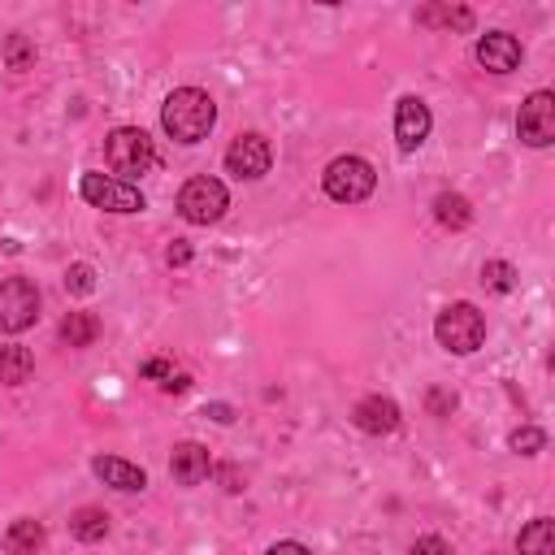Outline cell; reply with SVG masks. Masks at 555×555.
<instances>
[{
  "label": "cell",
  "mask_w": 555,
  "mask_h": 555,
  "mask_svg": "<svg viewBox=\"0 0 555 555\" xmlns=\"http://www.w3.org/2000/svg\"><path fill=\"white\" fill-rule=\"evenodd\" d=\"M204 416H212V421L230 425V421H234V408H230V403H208V408H204Z\"/></svg>",
  "instance_id": "30"
},
{
  "label": "cell",
  "mask_w": 555,
  "mask_h": 555,
  "mask_svg": "<svg viewBox=\"0 0 555 555\" xmlns=\"http://www.w3.org/2000/svg\"><path fill=\"white\" fill-rule=\"evenodd\" d=\"M225 208H230L225 182H217V178H208V173L191 178V182L178 191V212H182L191 225H212V221H221Z\"/></svg>",
  "instance_id": "6"
},
{
  "label": "cell",
  "mask_w": 555,
  "mask_h": 555,
  "mask_svg": "<svg viewBox=\"0 0 555 555\" xmlns=\"http://www.w3.org/2000/svg\"><path fill=\"white\" fill-rule=\"evenodd\" d=\"M520 56H525V48H520V39L507 35V30H486V35L477 39V65L490 69V74H512V69L520 65Z\"/></svg>",
  "instance_id": "11"
},
{
  "label": "cell",
  "mask_w": 555,
  "mask_h": 555,
  "mask_svg": "<svg viewBox=\"0 0 555 555\" xmlns=\"http://www.w3.org/2000/svg\"><path fill=\"white\" fill-rule=\"evenodd\" d=\"M434 338L451 356H468V351H477L486 343V317L473 304H464V299L460 304H447L438 312V321H434Z\"/></svg>",
  "instance_id": "2"
},
{
  "label": "cell",
  "mask_w": 555,
  "mask_h": 555,
  "mask_svg": "<svg viewBox=\"0 0 555 555\" xmlns=\"http://www.w3.org/2000/svg\"><path fill=\"white\" fill-rule=\"evenodd\" d=\"M516 134H520V143H529V147H551V143H555V95H551V91H533V95L520 104Z\"/></svg>",
  "instance_id": "9"
},
{
  "label": "cell",
  "mask_w": 555,
  "mask_h": 555,
  "mask_svg": "<svg viewBox=\"0 0 555 555\" xmlns=\"http://www.w3.org/2000/svg\"><path fill=\"white\" fill-rule=\"evenodd\" d=\"M212 121H217V104H212L208 91H199V87H178V91L165 95L160 126H165V134H169L173 143H199V139H208Z\"/></svg>",
  "instance_id": "1"
},
{
  "label": "cell",
  "mask_w": 555,
  "mask_h": 555,
  "mask_svg": "<svg viewBox=\"0 0 555 555\" xmlns=\"http://www.w3.org/2000/svg\"><path fill=\"white\" fill-rule=\"evenodd\" d=\"M39 546H43V525H39V520L22 516V520H13V525L4 529V551H9V555H35Z\"/></svg>",
  "instance_id": "17"
},
{
  "label": "cell",
  "mask_w": 555,
  "mask_h": 555,
  "mask_svg": "<svg viewBox=\"0 0 555 555\" xmlns=\"http://www.w3.org/2000/svg\"><path fill=\"white\" fill-rule=\"evenodd\" d=\"M425 408H429V416H451V408H455V395L451 390H425Z\"/></svg>",
  "instance_id": "27"
},
{
  "label": "cell",
  "mask_w": 555,
  "mask_h": 555,
  "mask_svg": "<svg viewBox=\"0 0 555 555\" xmlns=\"http://www.w3.org/2000/svg\"><path fill=\"white\" fill-rule=\"evenodd\" d=\"M429 126H434V117H429L421 95H403L395 104V143H399V152H416L429 139Z\"/></svg>",
  "instance_id": "10"
},
{
  "label": "cell",
  "mask_w": 555,
  "mask_h": 555,
  "mask_svg": "<svg viewBox=\"0 0 555 555\" xmlns=\"http://www.w3.org/2000/svg\"><path fill=\"white\" fill-rule=\"evenodd\" d=\"M165 260H169V264H186V260H191V243L173 238V243H169V251H165Z\"/></svg>",
  "instance_id": "29"
},
{
  "label": "cell",
  "mask_w": 555,
  "mask_h": 555,
  "mask_svg": "<svg viewBox=\"0 0 555 555\" xmlns=\"http://www.w3.org/2000/svg\"><path fill=\"white\" fill-rule=\"evenodd\" d=\"M95 338H100V321L91 312H69L61 321V343L65 347H91Z\"/></svg>",
  "instance_id": "21"
},
{
  "label": "cell",
  "mask_w": 555,
  "mask_h": 555,
  "mask_svg": "<svg viewBox=\"0 0 555 555\" xmlns=\"http://www.w3.org/2000/svg\"><path fill=\"white\" fill-rule=\"evenodd\" d=\"M30 369H35V360H30V351L26 347H0V386H22V382H30Z\"/></svg>",
  "instance_id": "19"
},
{
  "label": "cell",
  "mask_w": 555,
  "mask_h": 555,
  "mask_svg": "<svg viewBox=\"0 0 555 555\" xmlns=\"http://www.w3.org/2000/svg\"><path fill=\"white\" fill-rule=\"evenodd\" d=\"M321 186H325V195L338 199V204H360V199L373 195L377 173H373V165H369L364 156H334V160L325 165V173H321Z\"/></svg>",
  "instance_id": "3"
},
{
  "label": "cell",
  "mask_w": 555,
  "mask_h": 555,
  "mask_svg": "<svg viewBox=\"0 0 555 555\" xmlns=\"http://www.w3.org/2000/svg\"><path fill=\"white\" fill-rule=\"evenodd\" d=\"M169 473H173L178 486H199V481L212 473L208 447H199V442H178L173 455H169Z\"/></svg>",
  "instance_id": "13"
},
{
  "label": "cell",
  "mask_w": 555,
  "mask_h": 555,
  "mask_svg": "<svg viewBox=\"0 0 555 555\" xmlns=\"http://www.w3.org/2000/svg\"><path fill=\"white\" fill-rule=\"evenodd\" d=\"M481 282H486L494 295H507V291H516V269H512L507 260H486V264H481Z\"/></svg>",
  "instance_id": "22"
},
{
  "label": "cell",
  "mask_w": 555,
  "mask_h": 555,
  "mask_svg": "<svg viewBox=\"0 0 555 555\" xmlns=\"http://www.w3.org/2000/svg\"><path fill=\"white\" fill-rule=\"evenodd\" d=\"M269 165H273V147H269V139H264L260 130L238 134V139L225 147V169H230L238 182H256V178H264Z\"/></svg>",
  "instance_id": "8"
},
{
  "label": "cell",
  "mask_w": 555,
  "mask_h": 555,
  "mask_svg": "<svg viewBox=\"0 0 555 555\" xmlns=\"http://www.w3.org/2000/svg\"><path fill=\"white\" fill-rule=\"evenodd\" d=\"M39 317V291L30 278H4L0 282V330L4 334H22L30 330Z\"/></svg>",
  "instance_id": "7"
},
{
  "label": "cell",
  "mask_w": 555,
  "mask_h": 555,
  "mask_svg": "<svg viewBox=\"0 0 555 555\" xmlns=\"http://www.w3.org/2000/svg\"><path fill=\"white\" fill-rule=\"evenodd\" d=\"M351 421H356V429H364V434H373V438L395 434V429H399V403H395L390 395H364V399L351 408Z\"/></svg>",
  "instance_id": "12"
},
{
  "label": "cell",
  "mask_w": 555,
  "mask_h": 555,
  "mask_svg": "<svg viewBox=\"0 0 555 555\" xmlns=\"http://www.w3.org/2000/svg\"><path fill=\"white\" fill-rule=\"evenodd\" d=\"M264 555H308V546L304 542H273Z\"/></svg>",
  "instance_id": "31"
},
{
  "label": "cell",
  "mask_w": 555,
  "mask_h": 555,
  "mask_svg": "<svg viewBox=\"0 0 555 555\" xmlns=\"http://www.w3.org/2000/svg\"><path fill=\"white\" fill-rule=\"evenodd\" d=\"M516 551L520 555H555V520L551 516H538L520 529L516 538Z\"/></svg>",
  "instance_id": "15"
},
{
  "label": "cell",
  "mask_w": 555,
  "mask_h": 555,
  "mask_svg": "<svg viewBox=\"0 0 555 555\" xmlns=\"http://www.w3.org/2000/svg\"><path fill=\"white\" fill-rule=\"evenodd\" d=\"M434 221L447 230H464L473 221V204L460 191H442V195H434Z\"/></svg>",
  "instance_id": "16"
},
{
  "label": "cell",
  "mask_w": 555,
  "mask_h": 555,
  "mask_svg": "<svg viewBox=\"0 0 555 555\" xmlns=\"http://www.w3.org/2000/svg\"><path fill=\"white\" fill-rule=\"evenodd\" d=\"M78 195H82L91 208H104V212H143L139 186H130L126 178L95 173V169H87V173L78 178Z\"/></svg>",
  "instance_id": "5"
},
{
  "label": "cell",
  "mask_w": 555,
  "mask_h": 555,
  "mask_svg": "<svg viewBox=\"0 0 555 555\" xmlns=\"http://www.w3.org/2000/svg\"><path fill=\"white\" fill-rule=\"evenodd\" d=\"M139 377H152V382H160V386H169V382L178 377V369H173L169 360H160V356H152V360H143V364H139Z\"/></svg>",
  "instance_id": "26"
},
{
  "label": "cell",
  "mask_w": 555,
  "mask_h": 555,
  "mask_svg": "<svg viewBox=\"0 0 555 555\" xmlns=\"http://www.w3.org/2000/svg\"><path fill=\"white\" fill-rule=\"evenodd\" d=\"M4 61H9V69H26V65L35 61V48H30L22 35H9V43H4Z\"/></svg>",
  "instance_id": "25"
},
{
  "label": "cell",
  "mask_w": 555,
  "mask_h": 555,
  "mask_svg": "<svg viewBox=\"0 0 555 555\" xmlns=\"http://www.w3.org/2000/svg\"><path fill=\"white\" fill-rule=\"evenodd\" d=\"M104 160H108L113 173L134 178V173H147V169L156 165V147H152L147 130H139V126H117V130H108V139H104Z\"/></svg>",
  "instance_id": "4"
},
{
  "label": "cell",
  "mask_w": 555,
  "mask_h": 555,
  "mask_svg": "<svg viewBox=\"0 0 555 555\" xmlns=\"http://www.w3.org/2000/svg\"><path fill=\"white\" fill-rule=\"evenodd\" d=\"M221 477H225V490H243V481H238L234 468H221Z\"/></svg>",
  "instance_id": "32"
},
{
  "label": "cell",
  "mask_w": 555,
  "mask_h": 555,
  "mask_svg": "<svg viewBox=\"0 0 555 555\" xmlns=\"http://www.w3.org/2000/svg\"><path fill=\"white\" fill-rule=\"evenodd\" d=\"M69 533L78 542H104L108 538V512L104 507H78L69 516Z\"/></svg>",
  "instance_id": "18"
},
{
  "label": "cell",
  "mask_w": 555,
  "mask_h": 555,
  "mask_svg": "<svg viewBox=\"0 0 555 555\" xmlns=\"http://www.w3.org/2000/svg\"><path fill=\"white\" fill-rule=\"evenodd\" d=\"M507 442H512V451H520V455H538V451L546 447V434H542V429H533V425H520Z\"/></svg>",
  "instance_id": "24"
},
{
  "label": "cell",
  "mask_w": 555,
  "mask_h": 555,
  "mask_svg": "<svg viewBox=\"0 0 555 555\" xmlns=\"http://www.w3.org/2000/svg\"><path fill=\"white\" fill-rule=\"evenodd\" d=\"M65 291H69V295H91V291H95V269L82 264V260L69 264V269H65Z\"/></svg>",
  "instance_id": "23"
},
{
  "label": "cell",
  "mask_w": 555,
  "mask_h": 555,
  "mask_svg": "<svg viewBox=\"0 0 555 555\" xmlns=\"http://www.w3.org/2000/svg\"><path fill=\"white\" fill-rule=\"evenodd\" d=\"M91 473H95L104 486L126 490V494H134V490H143V486H147V473H143L139 464L121 460V455H95V460H91Z\"/></svg>",
  "instance_id": "14"
},
{
  "label": "cell",
  "mask_w": 555,
  "mask_h": 555,
  "mask_svg": "<svg viewBox=\"0 0 555 555\" xmlns=\"http://www.w3.org/2000/svg\"><path fill=\"white\" fill-rule=\"evenodd\" d=\"M416 22L421 26H447V30H468L473 26V9H451V4H425L421 13H416Z\"/></svg>",
  "instance_id": "20"
},
{
  "label": "cell",
  "mask_w": 555,
  "mask_h": 555,
  "mask_svg": "<svg viewBox=\"0 0 555 555\" xmlns=\"http://www.w3.org/2000/svg\"><path fill=\"white\" fill-rule=\"evenodd\" d=\"M412 555H451V546H447L438 533H425V538L412 542Z\"/></svg>",
  "instance_id": "28"
}]
</instances>
